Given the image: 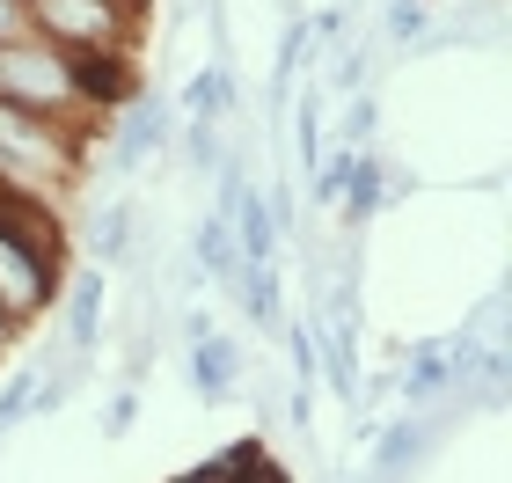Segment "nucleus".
Here are the masks:
<instances>
[{
  "mask_svg": "<svg viewBox=\"0 0 512 483\" xmlns=\"http://www.w3.org/2000/svg\"><path fill=\"white\" fill-rule=\"evenodd\" d=\"M15 8H30V0H15Z\"/></svg>",
  "mask_w": 512,
  "mask_h": 483,
  "instance_id": "obj_24",
  "label": "nucleus"
},
{
  "mask_svg": "<svg viewBox=\"0 0 512 483\" xmlns=\"http://www.w3.org/2000/svg\"><path fill=\"white\" fill-rule=\"evenodd\" d=\"M388 198H395V191H388V169H381L374 154H359V169H352V191L337 198V220H344V227H366V220H374Z\"/></svg>",
  "mask_w": 512,
  "mask_h": 483,
  "instance_id": "obj_10",
  "label": "nucleus"
},
{
  "mask_svg": "<svg viewBox=\"0 0 512 483\" xmlns=\"http://www.w3.org/2000/svg\"><path fill=\"white\" fill-rule=\"evenodd\" d=\"M30 37V8H15V0H0V44H22Z\"/></svg>",
  "mask_w": 512,
  "mask_h": 483,
  "instance_id": "obj_20",
  "label": "nucleus"
},
{
  "mask_svg": "<svg viewBox=\"0 0 512 483\" xmlns=\"http://www.w3.org/2000/svg\"><path fill=\"white\" fill-rule=\"evenodd\" d=\"M330 88H337V96H366V52H359V44L330 66Z\"/></svg>",
  "mask_w": 512,
  "mask_h": 483,
  "instance_id": "obj_18",
  "label": "nucleus"
},
{
  "mask_svg": "<svg viewBox=\"0 0 512 483\" xmlns=\"http://www.w3.org/2000/svg\"><path fill=\"white\" fill-rule=\"evenodd\" d=\"M30 396H37V374H30V366H15L8 388H0V440H8V432L30 418Z\"/></svg>",
  "mask_w": 512,
  "mask_h": 483,
  "instance_id": "obj_15",
  "label": "nucleus"
},
{
  "mask_svg": "<svg viewBox=\"0 0 512 483\" xmlns=\"http://www.w3.org/2000/svg\"><path fill=\"white\" fill-rule=\"evenodd\" d=\"M352 169H359V154H352V147L322 154V161H315V205H330V213H337V198L352 191Z\"/></svg>",
  "mask_w": 512,
  "mask_h": 483,
  "instance_id": "obj_13",
  "label": "nucleus"
},
{
  "mask_svg": "<svg viewBox=\"0 0 512 483\" xmlns=\"http://www.w3.org/2000/svg\"><path fill=\"white\" fill-rule=\"evenodd\" d=\"M30 37H44L66 59L132 52L139 44V0H30Z\"/></svg>",
  "mask_w": 512,
  "mask_h": 483,
  "instance_id": "obj_1",
  "label": "nucleus"
},
{
  "mask_svg": "<svg viewBox=\"0 0 512 483\" xmlns=\"http://www.w3.org/2000/svg\"><path fill=\"white\" fill-rule=\"evenodd\" d=\"M439 440V425H425V418H395L381 440H374V476L366 483H395V476H410V462L425 454Z\"/></svg>",
  "mask_w": 512,
  "mask_h": 483,
  "instance_id": "obj_7",
  "label": "nucleus"
},
{
  "mask_svg": "<svg viewBox=\"0 0 512 483\" xmlns=\"http://www.w3.org/2000/svg\"><path fill=\"white\" fill-rule=\"evenodd\" d=\"M220 110H235V74H227V66H205V74L183 88V118L220 125Z\"/></svg>",
  "mask_w": 512,
  "mask_h": 483,
  "instance_id": "obj_11",
  "label": "nucleus"
},
{
  "mask_svg": "<svg viewBox=\"0 0 512 483\" xmlns=\"http://www.w3.org/2000/svg\"><path fill=\"white\" fill-rule=\"evenodd\" d=\"M132 418H139V388H118V396H110V410H103V432L118 440V432H132Z\"/></svg>",
  "mask_w": 512,
  "mask_h": 483,
  "instance_id": "obj_19",
  "label": "nucleus"
},
{
  "mask_svg": "<svg viewBox=\"0 0 512 483\" xmlns=\"http://www.w3.org/2000/svg\"><path fill=\"white\" fill-rule=\"evenodd\" d=\"M183 154H191V169H220V125L191 118L183 125Z\"/></svg>",
  "mask_w": 512,
  "mask_h": 483,
  "instance_id": "obj_17",
  "label": "nucleus"
},
{
  "mask_svg": "<svg viewBox=\"0 0 512 483\" xmlns=\"http://www.w3.org/2000/svg\"><path fill=\"white\" fill-rule=\"evenodd\" d=\"M103 271H81L74 286H66V337H74V352H96V330H103Z\"/></svg>",
  "mask_w": 512,
  "mask_h": 483,
  "instance_id": "obj_9",
  "label": "nucleus"
},
{
  "mask_svg": "<svg viewBox=\"0 0 512 483\" xmlns=\"http://www.w3.org/2000/svg\"><path fill=\"white\" fill-rule=\"evenodd\" d=\"M74 154H81V125H52V118H37V110L0 103V183H15V191L52 183V176L66 183L74 176Z\"/></svg>",
  "mask_w": 512,
  "mask_h": 483,
  "instance_id": "obj_3",
  "label": "nucleus"
},
{
  "mask_svg": "<svg viewBox=\"0 0 512 483\" xmlns=\"http://www.w3.org/2000/svg\"><path fill=\"white\" fill-rule=\"evenodd\" d=\"M176 483H205V476H198V469H191V476H176Z\"/></svg>",
  "mask_w": 512,
  "mask_h": 483,
  "instance_id": "obj_23",
  "label": "nucleus"
},
{
  "mask_svg": "<svg viewBox=\"0 0 512 483\" xmlns=\"http://www.w3.org/2000/svg\"><path fill=\"white\" fill-rule=\"evenodd\" d=\"M374 118H381L374 96H352V103H344V147H352V154H366V140H374Z\"/></svg>",
  "mask_w": 512,
  "mask_h": 483,
  "instance_id": "obj_16",
  "label": "nucleus"
},
{
  "mask_svg": "<svg viewBox=\"0 0 512 483\" xmlns=\"http://www.w3.org/2000/svg\"><path fill=\"white\" fill-rule=\"evenodd\" d=\"M88 257L96 264H125L132 257V205H103L96 227H88Z\"/></svg>",
  "mask_w": 512,
  "mask_h": 483,
  "instance_id": "obj_12",
  "label": "nucleus"
},
{
  "mask_svg": "<svg viewBox=\"0 0 512 483\" xmlns=\"http://www.w3.org/2000/svg\"><path fill=\"white\" fill-rule=\"evenodd\" d=\"M8 344H15V322H8V315H0V352H8Z\"/></svg>",
  "mask_w": 512,
  "mask_h": 483,
  "instance_id": "obj_22",
  "label": "nucleus"
},
{
  "mask_svg": "<svg viewBox=\"0 0 512 483\" xmlns=\"http://www.w3.org/2000/svg\"><path fill=\"white\" fill-rule=\"evenodd\" d=\"M52 293H59L52 271H44L30 249H15L8 235H0V315L22 330V322H37L44 308H52Z\"/></svg>",
  "mask_w": 512,
  "mask_h": 483,
  "instance_id": "obj_4",
  "label": "nucleus"
},
{
  "mask_svg": "<svg viewBox=\"0 0 512 483\" xmlns=\"http://www.w3.org/2000/svg\"><path fill=\"white\" fill-rule=\"evenodd\" d=\"M183 337H191V344L213 337V315H205V308H183Z\"/></svg>",
  "mask_w": 512,
  "mask_h": 483,
  "instance_id": "obj_21",
  "label": "nucleus"
},
{
  "mask_svg": "<svg viewBox=\"0 0 512 483\" xmlns=\"http://www.w3.org/2000/svg\"><path fill=\"white\" fill-rule=\"evenodd\" d=\"M198 476H205V483H293V469H286V462H271V454L256 447V440H235L227 454H213V462H205Z\"/></svg>",
  "mask_w": 512,
  "mask_h": 483,
  "instance_id": "obj_8",
  "label": "nucleus"
},
{
  "mask_svg": "<svg viewBox=\"0 0 512 483\" xmlns=\"http://www.w3.org/2000/svg\"><path fill=\"white\" fill-rule=\"evenodd\" d=\"M425 15H432L425 0H388V22H381V30H388V44H395V52H417V37L432 30Z\"/></svg>",
  "mask_w": 512,
  "mask_h": 483,
  "instance_id": "obj_14",
  "label": "nucleus"
},
{
  "mask_svg": "<svg viewBox=\"0 0 512 483\" xmlns=\"http://www.w3.org/2000/svg\"><path fill=\"white\" fill-rule=\"evenodd\" d=\"M235 381H242V344L220 337V330L198 337V344H191V388H198V403H220Z\"/></svg>",
  "mask_w": 512,
  "mask_h": 483,
  "instance_id": "obj_6",
  "label": "nucleus"
},
{
  "mask_svg": "<svg viewBox=\"0 0 512 483\" xmlns=\"http://www.w3.org/2000/svg\"><path fill=\"white\" fill-rule=\"evenodd\" d=\"M161 147H169V103L139 88V96L125 103V118H118V140H110V169L132 176L139 161H154Z\"/></svg>",
  "mask_w": 512,
  "mask_h": 483,
  "instance_id": "obj_5",
  "label": "nucleus"
},
{
  "mask_svg": "<svg viewBox=\"0 0 512 483\" xmlns=\"http://www.w3.org/2000/svg\"><path fill=\"white\" fill-rule=\"evenodd\" d=\"M0 103L15 110H37L52 125H81V88H74V59L52 52L44 37H22V44H0Z\"/></svg>",
  "mask_w": 512,
  "mask_h": 483,
  "instance_id": "obj_2",
  "label": "nucleus"
}]
</instances>
